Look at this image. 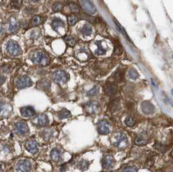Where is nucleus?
Instances as JSON below:
<instances>
[{
    "mask_svg": "<svg viewBox=\"0 0 173 172\" xmlns=\"http://www.w3.org/2000/svg\"><path fill=\"white\" fill-rule=\"evenodd\" d=\"M63 7V3H61V2H57L53 4V6H52V9H53V11H54V12H58V11H61Z\"/></svg>",
    "mask_w": 173,
    "mask_h": 172,
    "instance_id": "f704fd0d",
    "label": "nucleus"
},
{
    "mask_svg": "<svg viewBox=\"0 0 173 172\" xmlns=\"http://www.w3.org/2000/svg\"><path fill=\"white\" fill-rule=\"evenodd\" d=\"M141 109L145 114H152L155 111L154 105L148 101H144L142 103Z\"/></svg>",
    "mask_w": 173,
    "mask_h": 172,
    "instance_id": "4468645a",
    "label": "nucleus"
},
{
    "mask_svg": "<svg viewBox=\"0 0 173 172\" xmlns=\"http://www.w3.org/2000/svg\"><path fill=\"white\" fill-rule=\"evenodd\" d=\"M52 78L56 83L62 85L67 82V74L63 70H57L53 73Z\"/></svg>",
    "mask_w": 173,
    "mask_h": 172,
    "instance_id": "39448f33",
    "label": "nucleus"
},
{
    "mask_svg": "<svg viewBox=\"0 0 173 172\" xmlns=\"http://www.w3.org/2000/svg\"><path fill=\"white\" fill-rule=\"evenodd\" d=\"M33 124L39 127H44L48 124L49 119L46 114H40L33 120Z\"/></svg>",
    "mask_w": 173,
    "mask_h": 172,
    "instance_id": "f8f14e48",
    "label": "nucleus"
},
{
    "mask_svg": "<svg viewBox=\"0 0 173 172\" xmlns=\"http://www.w3.org/2000/svg\"><path fill=\"white\" fill-rule=\"evenodd\" d=\"M124 72L123 71L120 70H117L114 73L113 79L116 82H121L122 81H123L124 79Z\"/></svg>",
    "mask_w": 173,
    "mask_h": 172,
    "instance_id": "4be33fe9",
    "label": "nucleus"
},
{
    "mask_svg": "<svg viewBox=\"0 0 173 172\" xmlns=\"http://www.w3.org/2000/svg\"><path fill=\"white\" fill-rule=\"evenodd\" d=\"M25 147L26 150L31 154H36L39 151V144L35 140H28L25 144Z\"/></svg>",
    "mask_w": 173,
    "mask_h": 172,
    "instance_id": "423d86ee",
    "label": "nucleus"
},
{
    "mask_svg": "<svg viewBox=\"0 0 173 172\" xmlns=\"http://www.w3.org/2000/svg\"><path fill=\"white\" fill-rule=\"evenodd\" d=\"M125 124L127 126L133 127L135 124V121L134 118H132V116H128L125 119Z\"/></svg>",
    "mask_w": 173,
    "mask_h": 172,
    "instance_id": "473e14b6",
    "label": "nucleus"
},
{
    "mask_svg": "<svg viewBox=\"0 0 173 172\" xmlns=\"http://www.w3.org/2000/svg\"><path fill=\"white\" fill-rule=\"evenodd\" d=\"M35 1H40V0H34Z\"/></svg>",
    "mask_w": 173,
    "mask_h": 172,
    "instance_id": "c03bdc74",
    "label": "nucleus"
},
{
    "mask_svg": "<svg viewBox=\"0 0 173 172\" xmlns=\"http://www.w3.org/2000/svg\"><path fill=\"white\" fill-rule=\"evenodd\" d=\"M5 81V78L4 77L1 76V85H3V82Z\"/></svg>",
    "mask_w": 173,
    "mask_h": 172,
    "instance_id": "a19ab883",
    "label": "nucleus"
},
{
    "mask_svg": "<svg viewBox=\"0 0 173 172\" xmlns=\"http://www.w3.org/2000/svg\"><path fill=\"white\" fill-rule=\"evenodd\" d=\"M170 172H172V171H170Z\"/></svg>",
    "mask_w": 173,
    "mask_h": 172,
    "instance_id": "a18cd8bd",
    "label": "nucleus"
},
{
    "mask_svg": "<svg viewBox=\"0 0 173 172\" xmlns=\"http://www.w3.org/2000/svg\"><path fill=\"white\" fill-rule=\"evenodd\" d=\"M123 172H137V169L135 167H127L124 170Z\"/></svg>",
    "mask_w": 173,
    "mask_h": 172,
    "instance_id": "ea45409f",
    "label": "nucleus"
},
{
    "mask_svg": "<svg viewBox=\"0 0 173 172\" xmlns=\"http://www.w3.org/2000/svg\"><path fill=\"white\" fill-rule=\"evenodd\" d=\"M119 103H120V100H119V98H115L112 101H111V102L109 104V110L112 112L116 111L118 108H119Z\"/></svg>",
    "mask_w": 173,
    "mask_h": 172,
    "instance_id": "b1692460",
    "label": "nucleus"
},
{
    "mask_svg": "<svg viewBox=\"0 0 173 172\" xmlns=\"http://www.w3.org/2000/svg\"><path fill=\"white\" fill-rule=\"evenodd\" d=\"M30 162L27 160H20L16 165V170L17 172H29L31 170Z\"/></svg>",
    "mask_w": 173,
    "mask_h": 172,
    "instance_id": "6e6552de",
    "label": "nucleus"
},
{
    "mask_svg": "<svg viewBox=\"0 0 173 172\" xmlns=\"http://www.w3.org/2000/svg\"><path fill=\"white\" fill-rule=\"evenodd\" d=\"M33 84V82L29 77L27 76H22L18 78L16 82V85L19 89H25V88L31 86Z\"/></svg>",
    "mask_w": 173,
    "mask_h": 172,
    "instance_id": "0eeeda50",
    "label": "nucleus"
},
{
    "mask_svg": "<svg viewBox=\"0 0 173 172\" xmlns=\"http://www.w3.org/2000/svg\"><path fill=\"white\" fill-rule=\"evenodd\" d=\"M18 27H19V24H18V21L15 18H11L9 22V31L11 33L15 32L18 29Z\"/></svg>",
    "mask_w": 173,
    "mask_h": 172,
    "instance_id": "412c9836",
    "label": "nucleus"
},
{
    "mask_svg": "<svg viewBox=\"0 0 173 172\" xmlns=\"http://www.w3.org/2000/svg\"><path fill=\"white\" fill-rule=\"evenodd\" d=\"M57 116L60 120H63V119L68 118L72 116L71 112L67 109H62L61 110L57 112Z\"/></svg>",
    "mask_w": 173,
    "mask_h": 172,
    "instance_id": "aec40b11",
    "label": "nucleus"
},
{
    "mask_svg": "<svg viewBox=\"0 0 173 172\" xmlns=\"http://www.w3.org/2000/svg\"><path fill=\"white\" fill-rule=\"evenodd\" d=\"M128 75L129 77L131 79H133V80H135V79H137L139 77L138 72L135 70L133 69V68H132V69L130 70L128 72Z\"/></svg>",
    "mask_w": 173,
    "mask_h": 172,
    "instance_id": "c85d7f7f",
    "label": "nucleus"
},
{
    "mask_svg": "<svg viewBox=\"0 0 173 172\" xmlns=\"http://www.w3.org/2000/svg\"><path fill=\"white\" fill-rule=\"evenodd\" d=\"M42 20H43V18H42L41 16H35L34 17H33V18L31 19V24L33 26H37L42 23Z\"/></svg>",
    "mask_w": 173,
    "mask_h": 172,
    "instance_id": "cd10ccee",
    "label": "nucleus"
},
{
    "mask_svg": "<svg viewBox=\"0 0 173 172\" xmlns=\"http://www.w3.org/2000/svg\"><path fill=\"white\" fill-rule=\"evenodd\" d=\"M52 133H53V132H52L51 129L45 130L43 133V137L44 138V140H49L52 137Z\"/></svg>",
    "mask_w": 173,
    "mask_h": 172,
    "instance_id": "e433bc0d",
    "label": "nucleus"
},
{
    "mask_svg": "<svg viewBox=\"0 0 173 172\" xmlns=\"http://www.w3.org/2000/svg\"><path fill=\"white\" fill-rule=\"evenodd\" d=\"M65 41L67 42V44L70 46H74L76 42V40L72 36H67L65 38Z\"/></svg>",
    "mask_w": 173,
    "mask_h": 172,
    "instance_id": "4c0bfd02",
    "label": "nucleus"
},
{
    "mask_svg": "<svg viewBox=\"0 0 173 172\" xmlns=\"http://www.w3.org/2000/svg\"><path fill=\"white\" fill-rule=\"evenodd\" d=\"M88 165H89V164H88V162L87 161V160H81V161L79 162L77 167H78V169H80V170H81V171H85V170L88 169Z\"/></svg>",
    "mask_w": 173,
    "mask_h": 172,
    "instance_id": "bb28decb",
    "label": "nucleus"
},
{
    "mask_svg": "<svg viewBox=\"0 0 173 172\" xmlns=\"http://www.w3.org/2000/svg\"><path fill=\"white\" fill-rule=\"evenodd\" d=\"M78 17H77L76 15L72 14L68 16V22L70 26H74V25H75L76 23V22H78Z\"/></svg>",
    "mask_w": 173,
    "mask_h": 172,
    "instance_id": "7c9ffc66",
    "label": "nucleus"
},
{
    "mask_svg": "<svg viewBox=\"0 0 173 172\" xmlns=\"http://www.w3.org/2000/svg\"><path fill=\"white\" fill-rule=\"evenodd\" d=\"M171 155L173 156V150L172 151V152H171Z\"/></svg>",
    "mask_w": 173,
    "mask_h": 172,
    "instance_id": "37998d69",
    "label": "nucleus"
},
{
    "mask_svg": "<svg viewBox=\"0 0 173 172\" xmlns=\"http://www.w3.org/2000/svg\"><path fill=\"white\" fill-rule=\"evenodd\" d=\"M122 52H123V49L119 40H114V55H120Z\"/></svg>",
    "mask_w": 173,
    "mask_h": 172,
    "instance_id": "6ab92c4d",
    "label": "nucleus"
},
{
    "mask_svg": "<svg viewBox=\"0 0 173 172\" xmlns=\"http://www.w3.org/2000/svg\"><path fill=\"white\" fill-rule=\"evenodd\" d=\"M20 112L22 116L26 117V118H30V117L35 116L36 114L35 109L31 106H26V107H22L20 110Z\"/></svg>",
    "mask_w": 173,
    "mask_h": 172,
    "instance_id": "dca6fc26",
    "label": "nucleus"
},
{
    "mask_svg": "<svg viewBox=\"0 0 173 172\" xmlns=\"http://www.w3.org/2000/svg\"><path fill=\"white\" fill-rule=\"evenodd\" d=\"M115 159L113 156L110 155H107L103 158L102 160V166L105 169H110L114 166Z\"/></svg>",
    "mask_w": 173,
    "mask_h": 172,
    "instance_id": "2eb2a0df",
    "label": "nucleus"
},
{
    "mask_svg": "<svg viewBox=\"0 0 173 172\" xmlns=\"http://www.w3.org/2000/svg\"><path fill=\"white\" fill-rule=\"evenodd\" d=\"M52 28H53L55 31H58L59 28L61 27H64V23L61 20V19L55 18V19H54L53 21H52Z\"/></svg>",
    "mask_w": 173,
    "mask_h": 172,
    "instance_id": "5701e85b",
    "label": "nucleus"
},
{
    "mask_svg": "<svg viewBox=\"0 0 173 172\" xmlns=\"http://www.w3.org/2000/svg\"><path fill=\"white\" fill-rule=\"evenodd\" d=\"M51 87V83L47 79H43L37 84V88L42 90H49Z\"/></svg>",
    "mask_w": 173,
    "mask_h": 172,
    "instance_id": "f3484780",
    "label": "nucleus"
},
{
    "mask_svg": "<svg viewBox=\"0 0 173 172\" xmlns=\"http://www.w3.org/2000/svg\"><path fill=\"white\" fill-rule=\"evenodd\" d=\"M69 7L70 10L74 12H80V7L78 4L74 2H71L69 3Z\"/></svg>",
    "mask_w": 173,
    "mask_h": 172,
    "instance_id": "c9c22d12",
    "label": "nucleus"
},
{
    "mask_svg": "<svg viewBox=\"0 0 173 172\" xmlns=\"http://www.w3.org/2000/svg\"><path fill=\"white\" fill-rule=\"evenodd\" d=\"M15 132L17 135H23L29 132V127L27 124L24 122H17L15 124L14 127Z\"/></svg>",
    "mask_w": 173,
    "mask_h": 172,
    "instance_id": "1a4fd4ad",
    "label": "nucleus"
},
{
    "mask_svg": "<svg viewBox=\"0 0 173 172\" xmlns=\"http://www.w3.org/2000/svg\"><path fill=\"white\" fill-rule=\"evenodd\" d=\"M148 142V139L144 135H139L135 139V144L137 145H144Z\"/></svg>",
    "mask_w": 173,
    "mask_h": 172,
    "instance_id": "a211bd4d",
    "label": "nucleus"
},
{
    "mask_svg": "<svg viewBox=\"0 0 173 172\" xmlns=\"http://www.w3.org/2000/svg\"><path fill=\"white\" fill-rule=\"evenodd\" d=\"M109 123L106 120H102L98 124V131L100 135H106L110 132Z\"/></svg>",
    "mask_w": 173,
    "mask_h": 172,
    "instance_id": "9b49d317",
    "label": "nucleus"
},
{
    "mask_svg": "<svg viewBox=\"0 0 173 172\" xmlns=\"http://www.w3.org/2000/svg\"><path fill=\"white\" fill-rule=\"evenodd\" d=\"M119 91L117 85L113 82H109L105 86V92L108 96H115Z\"/></svg>",
    "mask_w": 173,
    "mask_h": 172,
    "instance_id": "ddd939ff",
    "label": "nucleus"
},
{
    "mask_svg": "<svg viewBox=\"0 0 173 172\" xmlns=\"http://www.w3.org/2000/svg\"><path fill=\"white\" fill-rule=\"evenodd\" d=\"M92 33V28L90 25L85 24L81 29V33L84 36H90Z\"/></svg>",
    "mask_w": 173,
    "mask_h": 172,
    "instance_id": "a878e982",
    "label": "nucleus"
},
{
    "mask_svg": "<svg viewBox=\"0 0 173 172\" xmlns=\"http://www.w3.org/2000/svg\"><path fill=\"white\" fill-rule=\"evenodd\" d=\"M114 22H115V24H116V27H117L118 29H119V31H120L121 33H122V35H124V36L126 38L128 39V40H130L129 37H128V35L126 34V32H125V31L124 30L123 27H122V26H120V23H119V22H118L116 20V19H114Z\"/></svg>",
    "mask_w": 173,
    "mask_h": 172,
    "instance_id": "72a5a7b5",
    "label": "nucleus"
},
{
    "mask_svg": "<svg viewBox=\"0 0 173 172\" xmlns=\"http://www.w3.org/2000/svg\"><path fill=\"white\" fill-rule=\"evenodd\" d=\"M98 92H99V88L97 86H95L91 90H90L87 92V95L91 97H93V96H96Z\"/></svg>",
    "mask_w": 173,
    "mask_h": 172,
    "instance_id": "2f4dec72",
    "label": "nucleus"
},
{
    "mask_svg": "<svg viewBox=\"0 0 173 172\" xmlns=\"http://www.w3.org/2000/svg\"><path fill=\"white\" fill-rule=\"evenodd\" d=\"M171 94H172V95L173 96V89L172 90H171Z\"/></svg>",
    "mask_w": 173,
    "mask_h": 172,
    "instance_id": "79ce46f5",
    "label": "nucleus"
},
{
    "mask_svg": "<svg viewBox=\"0 0 173 172\" xmlns=\"http://www.w3.org/2000/svg\"><path fill=\"white\" fill-rule=\"evenodd\" d=\"M31 60L33 61V63L43 66H46L50 63L49 57L44 51H42L35 52L32 55L31 57Z\"/></svg>",
    "mask_w": 173,
    "mask_h": 172,
    "instance_id": "f03ea898",
    "label": "nucleus"
},
{
    "mask_svg": "<svg viewBox=\"0 0 173 172\" xmlns=\"http://www.w3.org/2000/svg\"><path fill=\"white\" fill-rule=\"evenodd\" d=\"M50 157L53 161H59L61 159V153L57 149H52L50 153Z\"/></svg>",
    "mask_w": 173,
    "mask_h": 172,
    "instance_id": "393cba45",
    "label": "nucleus"
},
{
    "mask_svg": "<svg viewBox=\"0 0 173 172\" xmlns=\"http://www.w3.org/2000/svg\"><path fill=\"white\" fill-rule=\"evenodd\" d=\"M7 51L12 56H17L22 53V50L17 42L15 41H9L7 44Z\"/></svg>",
    "mask_w": 173,
    "mask_h": 172,
    "instance_id": "20e7f679",
    "label": "nucleus"
},
{
    "mask_svg": "<svg viewBox=\"0 0 173 172\" xmlns=\"http://www.w3.org/2000/svg\"><path fill=\"white\" fill-rule=\"evenodd\" d=\"M22 2H23V0H12V5L15 8L18 9L22 6Z\"/></svg>",
    "mask_w": 173,
    "mask_h": 172,
    "instance_id": "58836bf2",
    "label": "nucleus"
},
{
    "mask_svg": "<svg viewBox=\"0 0 173 172\" xmlns=\"http://www.w3.org/2000/svg\"><path fill=\"white\" fill-rule=\"evenodd\" d=\"M97 46H98V48L95 51V53L97 55H103L106 52V50L105 49L103 48L102 45H101V43H97Z\"/></svg>",
    "mask_w": 173,
    "mask_h": 172,
    "instance_id": "c756f323",
    "label": "nucleus"
},
{
    "mask_svg": "<svg viewBox=\"0 0 173 172\" xmlns=\"http://www.w3.org/2000/svg\"><path fill=\"white\" fill-rule=\"evenodd\" d=\"M112 145L117 148L124 149L128 145L127 136L122 132H116L113 135L111 138Z\"/></svg>",
    "mask_w": 173,
    "mask_h": 172,
    "instance_id": "f257e3e1",
    "label": "nucleus"
},
{
    "mask_svg": "<svg viewBox=\"0 0 173 172\" xmlns=\"http://www.w3.org/2000/svg\"><path fill=\"white\" fill-rule=\"evenodd\" d=\"M80 5L84 11L88 14H95L96 13V8L90 0H80Z\"/></svg>",
    "mask_w": 173,
    "mask_h": 172,
    "instance_id": "7ed1b4c3",
    "label": "nucleus"
},
{
    "mask_svg": "<svg viewBox=\"0 0 173 172\" xmlns=\"http://www.w3.org/2000/svg\"><path fill=\"white\" fill-rule=\"evenodd\" d=\"M84 109L88 114H95L100 110V105L96 101L88 102L84 106Z\"/></svg>",
    "mask_w": 173,
    "mask_h": 172,
    "instance_id": "9d476101",
    "label": "nucleus"
}]
</instances>
